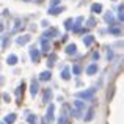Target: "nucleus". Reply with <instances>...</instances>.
<instances>
[{
    "mask_svg": "<svg viewBox=\"0 0 124 124\" xmlns=\"http://www.w3.org/2000/svg\"><path fill=\"white\" fill-rule=\"evenodd\" d=\"M72 72H74V74H77V76H79V74L82 72V68H80L79 64H76V66L72 68Z\"/></svg>",
    "mask_w": 124,
    "mask_h": 124,
    "instance_id": "obj_27",
    "label": "nucleus"
},
{
    "mask_svg": "<svg viewBox=\"0 0 124 124\" xmlns=\"http://www.w3.org/2000/svg\"><path fill=\"white\" fill-rule=\"evenodd\" d=\"M91 11H93V13H101V11H102V5H101V3H93Z\"/></svg>",
    "mask_w": 124,
    "mask_h": 124,
    "instance_id": "obj_16",
    "label": "nucleus"
},
{
    "mask_svg": "<svg viewBox=\"0 0 124 124\" xmlns=\"http://www.w3.org/2000/svg\"><path fill=\"white\" fill-rule=\"evenodd\" d=\"M82 21H83V17H82V16L76 19V24H74V28H72V31H74V33H79V31H80V24H82Z\"/></svg>",
    "mask_w": 124,
    "mask_h": 124,
    "instance_id": "obj_7",
    "label": "nucleus"
},
{
    "mask_svg": "<svg viewBox=\"0 0 124 124\" xmlns=\"http://www.w3.org/2000/svg\"><path fill=\"white\" fill-rule=\"evenodd\" d=\"M63 6H60V8H55V6H52L50 9H49V14H52V16H55V14H58V13H61L63 11Z\"/></svg>",
    "mask_w": 124,
    "mask_h": 124,
    "instance_id": "obj_15",
    "label": "nucleus"
},
{
    "mask_svg": "<svg viewBox=\"0 0 124 124\" xmlns=\"http://www.w3.org/2000/svg\"><path fill=\"white\" fill-rule=\"evenodd\" d=\"M119 21L124 22V13H119Z\"/></svg>",
    "mask_w": 124,
    "mask_h": 124,
    "instance_id": "obj_31",
    "label": "nucleus"
},
{
    "mask_svg": "<svg viewBox=\"0 0 124 124\" xmlns=\"http://www.w3.org/2000/svg\"><path fill=\"white\" fill-rule=\"evenodd\" d=\"M25 2H28V0H25Z\"/></svg>",
    "mask_w": 124,
    "mask_h": 124,
    "instance_id": "obj_34",
    "label": "nucleus"
},
{
    "mask_svg": "<svg viewBox=\"0 0 124 124\" xmlns=\"http://www.w3.org/2000/svg\"><path fill=\"white\" fill-rule=\"evenodd\" d=\"M105 21L108 22V24L113 25V21H115V19H113V14H112V13H110V14H105Z\"/></svg>",
    "mask_w": 124,
    "mask_h": 124,
    "instance_id": "obj_26",
    "label": "nucleus"
},
{
    "mask_svg": "<svg viewBox=\"0 0 124 124\" xmlns=\"http://www.w3.org/2000/svg\"><path fill=\"white\" fill-rule=\"evenodd\" d=\"M6 61H8V64H11V66H14V64L17 63V57L11 54V55H9V57H8V60H6Z\"/></svg>",
    "mask_w": 124,
    "mask_h": 124,
    "instance_id": "obj_17",
    "label": "nucleus"
},
{
    "mask_svg": "<svg viewBox=\"0 0 124 124\" xmlns=\"http://www.w3.org/2000/svg\"><path fill=\"white\" fill-rule=\"evenodd\" d=\"M50 97H52V91L50 90H46L44 91V101L47 102V101H50Z\"/></svg>",
    "mask_w": 124,
    "mask_h": 124,
    "instance_id": "obj_23",
    "label": "nucleus"
},
{
    "mask_svg": "<svg viewBox=\"0 0 124 124\" xmlns=\"http://www.w3.org/2000/svg\"><path fill=\"white\" fill-rule=\"evenodd\" d=\"M93 41H94V36H91V35H86V36L83 38V44L86 46V47L93 44Z\"/></svg>",
    "mask_w": 124,
    "mask_h": 124,
    "instance_id": "obj_13",
    "label": "nucleus"
},
{
    "mask_svg": "<svg viewBox=\"0 0 124 124\" xmlns=\"http://www.w3.org/2000/svg\"><path fill=\"white\" fill-rule=\"evenodd\" d=\"M93 118H94V108H90L88 110V115L85 116V121H91Z\"/></svg>",
    "mask_w": 124,
    "mask_h": 124,
    "instance_id": "obj_20",
    "label": "nucleus"
},
{
    "mask_svg": "<svg viewBox=\"0 0 124 124\" xmlns=\"http://www.w3.org/2000/svg\"><path fill=\"white\" fill-rule=\"evenodd\" d=\"M14 121H16V115H14V113H9V115L5 116V123L6 124H11V123H14Z\"/></svg>",
    "mask_w": 124,
    "mask_h": 124,
    "instance_id": "obj_14",
    "label": "nucleus"
},
{
    "mask_svg": "<svg viewBox=\"0 0 124 124\" xmlns=\"http://www.w3.org/2000/svg\"><path fill=\"white\" fill-rule=\"evenodd\" d=\"M74 22H72V19H68L66 22H64V27H66V30H71V28H74Z\"/></svg>",
    "mask_w": 124,
    "mask_h": 124,
    "instance_id": "obj_22",
    "label": "nucleus"
},
{
    "mask_svg": "<svg viewBox=\"0 0 124 124\" xmlns=\"http://www.w3.org/2000/svg\"><path fill=\"white\" fill-rule=\"evenodd\" d=\"M110 33L112 35H121V30L116 28V27H110Z\"/></svg>",
    "mask_w": 124,
    "mask_h": 124,
    "instance_id": "obj_25",
    "label": "nucleus"
},
{
    "mask_svg": "<svg viewBox=\"0 0 124 124\" xmlns=\"http://www.w3.org/2000/svg\"><path fill=\"white\" fill-rule=\"evenodd\" d=\"M86 24H88V27H94V25H96V21H94V19L93 17H91V19H88V22H86Z\"/></svg>",
    "mask_w": 124,
    "mask_h": 124,
    "instance_id": "obj_28",
    "label": "nucleus"
},
{
    "mask_svg": "<svg viewBox=\"0 0 124 124\" xmlns=\"http://www.w3.org/2000/svg\"><path fill=\"white\" fill-rule=\"evenodd\" d=\"M58 3H60V0H52V3H50V5H52V6H57Z\"/></svg>",
    "mask_w": 124,
    "mask_h": 124,
    "instance_id": "obj_30",
    "label": "nucleus"
},
{
    "mask_svg": "<svg viewBox=\"0 0 124 124\" xmlns=\"http://www.w3.org/2000/svg\"><path fill=\"white\" fill-rule=\"evenodd\" d=\"M94 94H96V88H90V90H85V91H80V93H77V96H79L80 99L90 101V99H93Z\"/></svg>",
    "mask_w": 124,
    "mask_h": 124,
    "instance_id": "obj_1",
    "label": "nucleus"
},
{
    "mask_svg": "<svg viewBox=\"0 0 124 124\" xmlns=\"http://www.w3.org/2000/svg\"><path fill=\"white\" fill-rule=\"evenodd\" d=\"M28 123H30V124H36L38 123L36 115H28Z\"/></svg>",
    "mask_w": 124,
    "mask_h": 124,
    "instance_id": "obj_24",
    "label": "nucleus"
},
{
    "mask_svg": "<svg viewBox=\"0 0 124 124\" xmlns=\"http://www.w3.org/2000/svg\"><path fill=\"white\" fill-rule=\"evenodd\" d=\"M58 124H69V119H68L66 113H64V115H61L60 118H58Z\"/></svg>",
    "mask_w": 124,
    "mask_h": 124,
    "instance_id": "obj_18",
    "label": "nucleus"
},
{
    "mask_svg": "<svg viewBox=\"0 0 124 124\" xmlns=\"http://www.w3.org/2000/svg\"><path fill=\"white\" fill-rule=\"evenodd\" d=\"M76 52H77V46L76 44H69L66 47V54L68 55H76Z\"/></svg>",
    "mask_w": 124,
    "mask_h": 124,
    "instance_id": "obj_11",
    "label": "nucleus"
},
{
    "mask_svg": "<svg viewBox=\"0 0 124 124\" xmlns=\"http://www.w3.org/2000/svg\"><path fill=\"white\" fill-rule=\"evenodd\" d=\"M61 77H63L64 80H69V79H71V76H69V68H64V69H63V72H61Z\"/></svg>",
    "mask_w": 124,
    "mask_h": 124,
    "instance_id": "obj_19",
    "label": "nucleus"
},
{
    "mask_svg": "<svg viewBox=\"0 0 124 124\" xmlns=\"http://www.w3.org/2000/svg\"><path fill=\"white\" fill-rule=\"evenodd\" d=\"M50 77H52L50 71H44V72H41L39 80H42V82H47V80H50Z\"/></svg>",
    "mask_w": 124,
    "mask_h": 124,
    "instance_id": "obj_9",
    "label": "nucleus"
},
{
    "mask_svg": "<svg viewBox=\"0 0 124 124\" xmlns=\"http://www.w3.org/2000/svg\"><path fill=\"white\" fill-rule=\"evenodd\" d=\"M96 72H97V64L96 63L90 64V66L86 68V74H88V76H93V74H96Z\"/></svg>",
    "mask_w": 124,
    "mask_h": 124,
    "instance_id": "obj_8",
    "label": "nucleus"
},
{
    "mask_svg": "<svg viewBox=\"0 0 124 124\" xmlns=\"http://www.w3.org/2000/svg\"><path fill=\"white\" fill-rule=\"evenodd\" d=\"M42 52H44V54H49V52H50V42L47 39H42Z\"/></svg>",
    "mask_w": 124,
    "mask_h": 124,
    "instance_id": "obj_12",
    "label": "nucleus"
},
{
    "mask_svg": "<svg viewBox=\"0 0 124 124\" xmlns=\"http://www.w3.org/2000/svg\"><path fill=\"white\" fill-rule=\"evenodd\" d=\"M83 110H85V102H82V101H74V110H72V113H74L76 118H79L80 113H82Z\"/></svg>",
    "mask_w": 124,
    "mask_h": 124,
    "instance_id": "obj_2",
    "label": "nucleus"
},
{
    "mask_svg": "<svg viewBox=\"0 0 124 124\" xmlns=\"http://www.w3.org/2000/svg\"><path fill=\"white\" fill-rule=\"evenodd\" d=\"M2 124H6V123H5V121H3V123H2Z\"/></svg>",
    "mask_w": 124,
    "mask_h": 124,
    "instance_id": "obj_33",
    "label": "nucleus"
},
{
    "mask_svg": "<svg viewBox=\"0 0 124 124\" xmlns=\"http://www.w3.org/2000/svg\"><path fill=\"white\" fill-rule=\"evenodd\" d=\"M54 104H49V108H47V113H46V118H44V121L46 123H52V119H54Z\"/></svg>",
    "mask_w": 124,
    "mask_h": 124,
    "instance_id": "obj_3",
    "label": "nucleus"
},
{
    "mask_svg": "<svg viewBox=\"0 0 124 124\" xmlns=\"http://www.w3.org/2000/svg\"><path fill=\"white\" fill-rule=\"evenodd\" d=\"M38 91H39L38 82L33 79V80H31V85H30V93H31V96H36V94H38Z\"/></svg>",
    "mask_w": 124,
    "mask_h": 124,
    "instance_id": "obj_5",
    "label": "nucleus"
},
{
    "mask_svg": "<svg viewBox=\"0 0 124 124\" xmlns=\"http://www.w3.org/2000/svg\"><path fill=\"white\" fill-rule=\"evenodd\" d=\"M30 58L35 61V63H38V61H39V58H41V57H39V50H38L35 46L30 49Z\"/></svg>",
    "mask_w": 124,
    "mask_h": 124,
    "instance_id": "obj_4",
    "label": "nucleus"
},
{
    "mask_svg": "<svg viewBox=\"0 0 124 124\" xmlns=\"http://www.w3.org/2000/svg\"><path fill=\"white\" fill-rule=\"evenodd\" d=\"M55 60H57V55H55V54H50V55H49L47 64H49V66H54V61H55Z\"/></svg>",
    "mask_w": 124,
    "mask_h": 124,
    "instance_id": "obj_21",
    "label": "nucleus"
},
{
    "mask_svg": "<svg viewBox=\"0 0 124 124\" xmlns=\"http://www.w3.org/2000/svg\"><path fill=\"white\" fill-rule=\"evenodd\" d=\"M50 36H57V30H55V28H50L49 31H46V33L42 35V39H49Z\"/></svg>",
    "mask_w": 124,
    "mask_h": 124,
    "instance_id": "obj_10",
    "label": "nucleus"
},
{
    "mask_svg": "<svg viewBox=\"0 0 124 124\" xmlns=\"http://www.w3.org/2000/svg\"><path fill=\"white\" fill-rule=\"evenodd\" d=\"M28 41H30V35H22V36H19L17 39H16V42H17L19 46H25Z\"/></svg>",
    "mask_w": 124,
    "mask_h": 124,
    "instance_id": "obj_6",
    "label": "nucleus"
},
{
    "mask_svg": "<svg viewBox=\"0 0 124 124\" xmlns=\"http://www.w3.org/2000/svg\"><path fill=\"white\" fill-rule=\"evenodd\" d=\"M93 58H94V60H96V58H99V54H97V52H94V54H93Z\"/></svg>",
    "mask_w": 124,
    "mask_h": 124,
    "instance_id": "obj_32",
    "label": "nucleus"
},
{
    "mask_svg": "<svg viewBox=\"0 0 124 124\" xmlns=\"http://www.w3.org/2000/svg\"><path fill=\"white\" fill-rule=\"evenodd\" d=\"M3 101H5V102H9V96L6 93H3Z\"/></svg>",
    "mask_w": 124,
    "mask_h": 124,
    "instance_id": "obj_29",
    "label": "nucleus"
}]
</instances>
